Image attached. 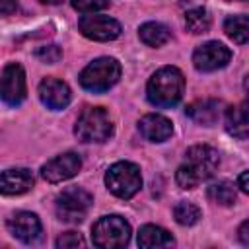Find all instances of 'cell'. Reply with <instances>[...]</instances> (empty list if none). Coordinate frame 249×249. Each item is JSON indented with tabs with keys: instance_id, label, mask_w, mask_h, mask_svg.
I'll list each match as a JSON object with an SVG mask.
<instances>
[{
	"instance_id": "obj_9",
	"label": "cell",
	"mask_w": 249,
	"mask_h": 249,
	"mask_svg": "<svg viewBox=\"0 0 249 249\" xmlns=\"http://www.w3.org/2000/svg\"><path fill=\"white\" fill-rule=\"evenodd\" d=\"M231 58V51L220 41H208L193 53V64L200 72H214L224 68Z\"/></svg>"
},
{
	"instance_id": "obj_20",
	"label": "cell",
	"mask_w": 249,
	"mask_h": 249,
	"mask_svg": "<svg viewBox=\"0 0 249 249\" xmlns=\"http://www.w3.org/2000/svg\"><path fill=\"white\" fill-rule=\"evenodd\" d=\"M224 31L233 43H249V16H230L224 21Z\"/></svg>"
},
{
	"instance_id": "obj_24",
	"label": "cell",
	"mask_w": 249,
	"mask_h": 249,
	"mask_svg": "<svg viewBox=\"0 0 249 249\" xmlns=\"http://www.w3.org/2000/svg\"><path fill=\"white\" fill-rule=\"evenodd\" d=\"M35 56L45 64H54L62 58V51L56 45H45V47H39L35 51Z\"/></svg>"
},
{
	"instance_id": "obj_11",
	"label": "cell",
	"mask_w": 249,
	"mask_h": 249,
	"mask_svg": "<svg viewBox=\"0 0 249 249\" xmlns=\"http://www.w3.org/2000/svg\"><path fill=\"white\" fill-rule=\"evenodd\" d=\"M82 167V160L76 152H64L53 160H49L41 167V175L49 183H60L74 177Z\"/></svg>"
},
{
	"instance_id": "obj_3",
	"label": "cell",
	"mask_w": 249,
	"mask_h": 249,
	"mask_svg": "<svg viewBox=\"0 0 249 249\" xmlns=\"http://www.w3.org/2000/svg\"><path fill=\"white\" fill-rule=\"evenodd\" d=\"M121 78V64L111 56H101L89 62L80 74V86L88 91L101 93L113 88Z\"/></svg>"
},
{
	"instance_id": "obj_17",
	"label": "cell",
	"mask_w": 249,
	"mask_h": 249,
	"mask_svg": "<svg viewBox=\"0 0 249 249\" xmlns=\"http://www.w3.org/2000/svg\"><path fill=\"white\" fill-rule=\"evenodd\" d=\"M226 130L235 138H247L249 136V109L241 105H231L224 113Z\"/></svg>"
},
{
	"instance_id": "obj_14",
	"label": "cell",
	"mask_w": 249,
	"mask_h": 249,
	"mask_svg": "<svg viewBox=\"0 0 249 249\" xmlns=\"http://www.w3.org/2000/svg\"><path fill=\"white\" fill-rule=\"evenodd\" d=\"M138 130L148 142H163L171 136L173 124L167 117L158 115V113H150L138 121Z\"/></svg>"
},
{
	"instance_id": "obj_29",
	"label": "cell",
	"mask_w": 249,
	"mask_h": 249,
	"mask_svg": "<svg viewBox=\"0 0 249 249\" xmlns=\"http://www.w3.org/2000/svg\"><path fill=\"white\" fill-rule=\"evenodd\" d=\"M237 187H239L245 195H249V169L243 171V173L239 175V179H237Z\"/></svg>"
},
{
	"instance_id": "obj_12",
	"label": "cell",
	"mask_w": 249,
	"mask_h": 249,
	"mask_svg": "<svg viewBox=\"0 0 249 249\" xmlns=\"http://www.w3.org/2000/svg\"><path fill=\"white\" fill-rule=\"evenodd\" d=\"M70 97H72V93H70L68 84L58 78H45L39 84V99L45 107H49L53 111L64 109L70 103Z\"/></svg>"
},
{
	"instance_id": "obj_18",
	"label": "cell",
	"mask_w": 249,
	"mask_h": 249,
	"mask_svg": "<svg viewBox=\"0 0 249 249\" xmlns=\"http://www.w3.org/2000/svg\"><path fill=\"white\" fill-rule=\"evenodd\" d=\"M173 243H175V239L171 237V233L160 226L146 224L138 231V245L140 247L156 249V247H171Z\"/></svg>"
},
{
	"instance_id": "obj_22",
	"label": "cell",
	"mask_w": 249,
	"mask_h": 249,
	"mask_svg": "<svg viewBox=\"0 0 249 249\" xmlns=\"http://www.w3.org/2000/svg\"><path fill=\"white\" fill-rule=\"evenodd\" d=\"M210 23H212V19L204 8H195V10H189L185 14V27L193 35L206 33L210 29Z\"/></svg>"
},
{
	"instance_id": "obj_10",
	"label": "cell",
	"mask_w": 249,
	"mask_h": 249,
	"mask_svg": "<svg viewBox=\"0 0 249 249\" xmlns=\"http://www.w3.org/2000/svg\"><path fill=\"white\" fill-rule=\"evenodd\" d=\"M25 72L18 62H10L2 70V99L4 103L16 107L25 99Z\"/></svg>"
},
{
	"instance_id": "obj_27",
	"label": "cell",
	"mask_w": 249,
	"mask_h": 249,
	"mask_svg": "<svg viewBox=\"0 0 249 249\" xmlns=\"http://www.w3.org/2000/svg\"><path fill=\"white\" fill-rule=\"evenodd\" d=\"M18 10V0H0V14L10 16Z\"/></svg>"
},
{
	"instance_id": "obj_31",
	"label": "cell",
	"mask_w": 249,
	"mask_h": 249,
	"mask_svg": "<svg viewBox=\"0 0 249 249\" xmlns=\"http://www.w3.org/2000/svg\"><path fill=\"white\" fill-rule=\"evenodd\" d=\"M43 4H60L62 0H41Z\"/></svg>"
},
{
	"instance_id": "obj_5",
	"label": "cell",
	"mask_w": 249,
	"mask_h": 249,
	"mask_svg": "<svg viewBox=\"0 0 249 249\" xmlns=\"http://www.w3.org/2000/svg\"><path fill=\"white\" fill-rule=\"evenodd\" d=\"M91 239L95 247L101 249H117L124 247L130 241V226L124 218L111 214L99 218L91 228Z\"/></svg>"
},
{
	"instance_id": "obj_1",
	"label": "cell",
	"mask_w": 249,
	"mask_h": 249,
	"mask_svg": "<svg viewBox=\"0 0 249 249\" xmlns=\"http://www.w3.org/2000/svg\"><path fill=\"white\" fill-rule=\"evenodd\" d=\"M218 163H220V156L212 146L206 144L191 146L185 154V161L179 165L175 173V181L181 189H195L202 181L214 175Z\"/></svg>"
},
{
	"instance_id": "obj_30",
	"label": "cell",
	"mask_w": 249,
	"mask_h": 249,
	"mask_svg": "<svg viewBox=\"0 0 249 249\" xmlns=\"http://www.w3.org/2000/svg\"><path fill=\"white\" fill-rule=\"evenodd\" d=\"M243 88H245V101H243V105L249 109V76L245 78V82H243Z\"/></svg>"
},
{
	"instance_id": "obj_25",
	"label": "cell",
	"mask_w": 249,
	"mask_h": 249,
	"mask_svg": "<svg viewBox=\"0 0 249 249\" xmlns=\"http://www.w3.org/2000/svg\"><path fill=\"white\" fill-rule=\"evenodd\" d=\"M72 8L82 14H93L97 10H103L109 6V0H70Z\"/></svg>"
},
{
	"instance_id": "obj_15",
	"label": "cell",
	"mask_w": 249,
	"mask_h": 249,
	"mask_svg": "<svg viewBox=\"0 0 249 249\" xmlns=\"http://www.w3.org/2000/svg\"><path fill=\"white\" fill-rule=\"evenodd\" d=\"M33 187V175L25 167H16V169H6L0 175V191L6 196L14 195H23Z\"/></svg>"
},
{
	"instance_id": "obj_16",
	"label": "cell",
	"mask_w": 249,
	"mask_h": 249,
	"mask_svg": "<svg viewBox=\"0 0 249 249\" xmlns=\"http://www.w3.org/2000/svg\"><path fill=\"white\" fill-rule=\"evenodd\" d=\"M220 107L222 103L218 99H198L185 107V113L196 123L204 126H212L220 119Z\"/></svg>"
},
{
	"instance_id": "obj_19",
	"label": "cell",
	"mask_w": 249,
	"mask_h": 249,
	"mask_svg": "<svg viewBox=\"0 0 249 249\" xmlns=\"http://www.w3.org/2000/svg\"><path fill=\"white\" fill-rule=\"evenodd\" d=\"M138 37L148 47H161L171 39V31L160 21H146L140 25Z\"/></svg>"
},
{
	"instance_id": "obj_21",
	"label": "cell",
	"mask_w": 249,
	"mask_h": 249,
	"mask_svg": "<svg viewBox=\"0 0 249 249\" xmlns=\"http://www.w3.org/2000/svg\"><path fill=\"white\" fill-rule=\"evenodd\" d=\"M235 185L230 183V181H218V183H212L206 191V196L210 202L214 204H220V206H230L235 202Z\"/></svg>"
},
{
	"instance_id": "obj_4",
	"label": "cell",
	"mask_w": 249,
	"mask_h": 249,
	"mask_svg": "<svg viewBox=\"0 0 249 249\" xmlns=\"http://www.w3.org/2000/svg\"><path fill=\"white\" fill-rule=\"evenodd\" d=\"M74 132L82 142H105L113 134V121L103 107H88L78 117Z\"/></svg>"
},
{
	"instance_id": "obj_7",
	"label": "cell",
	"mask_w": 249,
	"mask_h": 249,
	"mask_svg": "<svg viewBox=\"0 0 249 249\" xmlns=\"http://www.w3.org/2000/svg\"><path fill=\"white\" fill-rule=\"evenodd\" d=\"M91 195L80 187H68L64 189L56 200H54V210L56 216L62 222H70V224H78L86 218V214L91 208Z\"/></svg>"
},
{
	"instance_id": "obj_8",
	"label": "cell",
	"mask_w": 249,
	"mask_h": 249,
	"mask_svg": "<svg viewBox=\"0 0 249 249\" xmlns=\"http://www.w3.org/2000/svg\"><path fill=\"white\" fill-rule=\"evenodd\" d=\"M78 27L82 35L91 41H113L121 35V23L109 16H99V14L82 16Z\"/></svg>"
},
{
	"instance_id": "obj_13",
	"label": "cell",
	"mask_w": 249,
	"mask_h": 249,
	"mask_svg": "<svg viewBox=\"0 0 249 249\" xmlns=\"http://www.w3.org/2000/svg\"><path fill=\"white\" fill-rule=\"evenodd\" d=\"M6 226L10 233L23 243H35L41 237V222L33 212H16Z\"/></svg>"
},
{
	"instance_id": "obj_32",
	"label": "cell",
	"mask_w": 249,
	"mask_h": 249,
	"mask_svg": "<svg viewBox=\"0 0 249 249\" xmlns=\"http://www.w3.org/2000/svg\"><path fill=\"white\" fill-rule=\"evenodd\" d=\"M230 2H233V0H230Z\"/></svg>"
},
{
	"instance_id": "obj_28",
	"label": "cell",
	"mask_w": 249,
	"mask_h": 249,
	"mask_svg": "<svg viewBox=\"0 0 249 249\" xmlns=\"http://www.w3.org/2000/svg\"><path fill=\"white\" fill-rule=\"evenodd\" d=\"M237 235H239V241H241L243 245H247V247H249V220H245V222L239 226Z\"/></svg>"
},
{
	"instance_id": "obj_2",
	"label": "cell",
	"mask_w": 249,
	"mask_h": 249,
	"mask_svg": "<svg viewBox=\"0 0 249 249\" xmlns=\"http://www.w3.org/2000/svg\"><path fill=\"white\" fill-rule=\"evenodd\" d=\"M185 89L183 72L175 66H163L152 74L146 86L148 101L156 107H173L181 101Z\"/></svg>"
},
{
	"instance_id": "obj_6",
	"label": "cell",
	"mask_w": 249,
	"mask_h": 249,
	"mask_svg": "<svg viewBox=\"0 0 249 249\" xmlns=\"http://www.w3.org/2000/svg\"><path fill=\"white\" fill-rule=\"evenodd\" d=\"M107 189L119 198H132L142 187V175L136 163L117 161L105 173Z\"/></svg>"
},
{
	"instance_id": "obj_23",
	"label": "cell",
	"mask_w": 249,
	"mask_h": 249,
	"mask_svg": "<svg viewBox=\"0 0 249 249\" xmlns=\"http://www.w3.org/2000/svg\"><path fill=\"white\" fill-rule=\"evenodd\" d=\"M173 216H175V222L181 224V226H193L200 220V208L193 202H187V200H181L175 204L173 208Z\"/></svg>"
},
{
	"instance_id": "obj_26",
	"label": "cell",
	"mask_w": 249,
	"mask_h": 249,
	"mask_svg": "<svg viewBox=\"0 0 249 249\" xmlns=\"http://www.w3.org/2000/svg\"><path fill=\"white\" fill-rule=\"evenodd\" d=\"M86 241L78 231H64L58 239H56V247L58 249H74V247H84Z\"/></svg>"
}]
</instances>
